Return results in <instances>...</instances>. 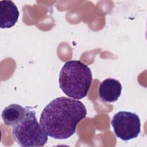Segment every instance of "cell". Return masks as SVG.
I'll use <instances>...</instances> for the list:
<instances>
[{
  "mask_svg": "<svg viewBox=\"0 0 147 147\" xmlns=\"http://www.w3.org/2000/svg\"><path fill=\"white\" fill-rule=\"evenodd\" d=\"M86 114V108L80 101L59 97L44 107L40 117V123L48 136L65 140L75 133L77 125Z\"/></svg>",
  "mask_w": 147,
  "mask_h": 147,
  "instance_id": "cell-1",
  "label": "cell"
},
{
  "mask_svg": "<svg viewBox=\"0 0 147 147\" xmlns=\"http://www.w3.org/2000/svg\"><path fill=\"white\" fill-rule=\"evenodd\" d=\"M92 82L90 68L79 60L67 61L59 74L60 89L68 96L81 99L87 95Z\"/></svg>",
  "mask_w": 147,
  "mask_h": 147,
  "instance_id": "cell-2",
  "label": "cell"
},
{
  "mask_svg": "<svg viewBox=\"0 0 147 147\" xmlns=\"http://www.w3.org/2000/svg\"><path fill=\"white\" fill-rule=\"evenodd\" d=\"M26 107L24 117L13 127L12 136L21 146H42L48 141V135L39 123L34 110Z\"/></svg>",
  "mask_w": 147,
  "mask_h": 147,
  "instance_id": "cell-3",
  "label": "cell"
},
{
  "mask_svg": "<svg viewBox=\"0 0 147 147\" xmlns=\"http://www.w3.org/2000/svg\"><path fill=\"white\" fill-rule=\"evenodd\" d=\"M115 134L123 141L137 138L141 131V122L138 115L129 111H119L111 120Z\"/></svg>",
  "mask_w": 147,
  "mask_h": 147,
  "instance_id": "cell-4",
  "label": "cell"
},
{
  "mask_svg": "<svg viewBox=\"0 0 147 147\" xmlns=\"http://www.w3.org/2000/svg\"><path fill=\"white\" fill-rule=\"evenodd\" d=\"M122 89V85L118 80L113 78H107L101 82L99 85V96L105 102H114L121 96Z\"/></svg>",
  "mask_w": 147,
  "mask_h": 147,
  "instance_id": "cell-5",
  "label": "cell"
},
{
  "mask_svg": "<svg viewBox=\"0 0 147 147\" xmlns=\"http://www.w3.org/2000/svg\"><path fill=\"white\" fill-rule=\"evenodd\" d=\"M20 12L12 1H0V26L2 29L10 28L17 22Z\"/></svg>",
  "mask_w": 147,
  "mask_h": 147,
  "instance_id": "cell-6",
  "label": "cell"
},
{
  "mask_svg": "<svg viewBox=\"0 0 147 147\" xmlns=\"http://www.w3.org/2000/svg\"><path fill=\"white\" fill-rule=\"evenodd\" d=\"M26 107L18 104H11L6 107L2 112V118L5 125L14 126L25 116Z\"/></svg>",
  "mask_w": 147,
  "mask_h": 147,
  "instance_id": "cell-7",
  "label": "cell"
}]
</instances>
